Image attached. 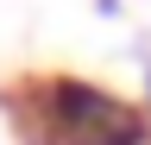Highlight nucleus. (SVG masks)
Returning a JSON list of instances; mask_svg holds the SVG:
<instances>
[{"instance_id": "nucleus-3", "label": "nucleus", "mask_w": 151, "mask_h": 145, "mask_svg": "<svg viewBox=\"0 0 151 145\" xmlns=\"http://www.w3.org/2000/svg\"><path fill=\"white\" fill-rule=\"evenodd\" d=\"M145 107H151V57H145Z\"/></svg>"}, {"instance_id": "nucleus-1", "label": "nucleus", "mask_w": 151, "mask_h": 145, "mask_svg": "<svg viewBox=\"0 0 151 145\" xmlns=\"http://www.w3.org/2000/svg\"><path fill=\"white\" fill-rule=\"evenodd\" d=\"M0 101L25 145H151V114L88 76H19Z\"/></svg>"}, {"instance_id": "nucleus-2", "label": "nucleus", "mask_w": 151, "mask_h": 145, "mask_svg": "<svg viewBox=\"0 0 151 145\" xmlns=\"http://www.w3.org/2000/svg\"><path fill=\"white\" fill-rule=\"evenodd\" d=\"M94 13H101V19H113V13H120V0H94Z\"/></svg>"}]
</instances>
